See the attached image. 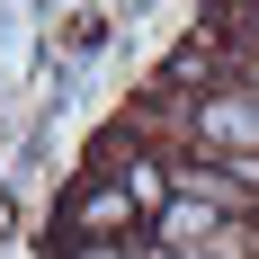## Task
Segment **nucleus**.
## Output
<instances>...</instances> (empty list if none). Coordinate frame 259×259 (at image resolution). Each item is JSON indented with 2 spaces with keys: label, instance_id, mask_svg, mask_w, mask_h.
<instances>
[{
  "label": "nucleus",
  "instance_id": "nucleus-1",
  "mask_svg": "<svg viewBox=\"0 0 259 259\" xmlns=\"http://www.w3.org/2000/svg\"><path fill=\"white\" fill-rule=\"evenodd\" d=\"M197 143L224 161H259V90H224L197 107Z\"/></svg>",
  "mask_w": 259,
  "mask_h": 259
},
{
  "label": "nucleus",
  "instance_id": "nucleus-2",
  "mask_svg": "<svg viewBox=\"0 0 259 259\" xmlns=\"http://www.w3.org/2000/svg\"><path fill=\"white\" fill-rule=\"evenodd\" d=\"M125 224H134V188H90L72 206V233H90V241H116Z\"/></svg>",
  "mask_w": 259,
  "mask_h": 259
},
{
  "label": "nucleus",
  "instance_id": "nucleus-3",
  "mask_svg": "<svg viewBox=\"0 0 259 259\" xmlns=\"http://www.w3.org/2000/svg\"><path fill=\"white\" fill-rule=\"evenodd\" d=\"M72 259H134V241H80Z\"/></svg>",
  "mask_w": 259,
  "mask_h": 259
}]
</instances>
